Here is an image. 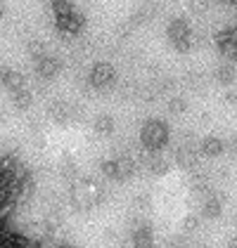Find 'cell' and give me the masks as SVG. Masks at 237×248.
<instances>
[{
  "label": "cell",
  "mask_w": 237,
  "mask_h": 248,
  "mask_svg": "<svg viewBox=\"0 0 237 248\" xmlns=\"http://www.w3.org/2000/svg\"><path fill=\"white\" fill-rule=\"evenodd\" d=\"M52 17H55V26L64 36H79L85 29L83 12L76 10L69 0H52Z\"/></svg>",
  "instance_id": "1"
},
{
  "label": "cell",
  "mask_w": 237,
  "mask_h": 248,
  "mask_svg": "<svg viewBox=\"0 0 237 248\" xmlns=\"http://www.w3.org/2000/svg\"><path fill=\"white\" fill-rule=\"evenodd\" d=\"M140 142L147 152H161L169 142V125L161 118H150L145 121L142 130H140Z\"/></svg>",
  "instance_id": "2"
},
{
  "label": "cell",
  "mask_w": 237,
  "mask_h": 248,
  "mask_svg": "<svg viewBox=\"0 0 237 248\" xmlns=\"http://www.w3.org/2000/svg\"><path fill=\"white\" fill-rule=\"evenodd\" d=\"M135 168H138V161L133 156H118V158H112V161L102 163V172L109 180H117V182H123V180L133 177Z\"/></svg>",
  "instance_id": "3"
},
{
  "label": "cell",
  "mask_w": 237,
  "mask_h": 248,
  "mask_svg": "<svg viewBox=\"0 0 237 248\" xmlns=\"http://www.w3.org/2000/svg\"><path fill=\"white\" fill-rule=\"evenodd\" d=\"M114 78H117L114 66L109 62H98V64H93V69L88 74V83L93 88H98V90H104V88H109L114 83Z\"/></svg>",
  "instance_id": "4"
},
{
  "label": "cell",
  "mask_w": 237,
  "mask_h": 248,
  "mask_svg": "<svg viewBox=\"0 0 237 248\" xmlns=\"http://www.w3.org/2000/svg\"><path fill=\"white\" fill-rule=\"evenodd\" d=\"M169 40L176 45L180 52H185L192 43V36H190V26L185 19H173L169 24Z\"/></svg>",
  "instance_id": "5"
},
{
  "label": "cell",
  "mask_w": 237,
  "mask_h": 248,
  "mask_svg": "<svg viewBox=\"0 0 237 248\" xmlns=\"http://www.w3.org/2000/svg\"><path fill=\"white\" fill-rule=\"evenodd\" d=\"M199 152L204 156H209V158H216V156H220L225 152V142L220 137H216V135H209V137H204L199 142Z\"/></svg>",
  "instance_id": "6"
},
{
  "label": "cell",
  "mask_w": 237,
  "mask_h": 248,
  "mask_svg": "<svg viewBox=\"0 0 237 248\" xmlns=\"http://www.w3.org/2000/svg\"><path fill=\"white\" fill-rule=\"evenodd\" d=\"M57 71H59V62L55 57L45 55V57L36 59V74L40 78H52V76H57Z\"/></svg>",
  "instance_id": "7"
},
{
  "label": "cell",
  "mask_w": 237,
  "mask_h": 248,
  "mask_svg": "<svg viewBox=\"0 0 237 248\" xmlns=\"http://www.w3.org/2000/svg\"><path fill=\"white\" fill-rule=\"evenodd\" d=\"M202 215L204 217H209V220H216L218 215H220V199H218L214 191H209L206 196H202Z\"/></svg>",
  "instance_id": "8"
},
{
  "label": "cell",
  "mask_w": 237,
  "mask_h": 248,
  "mask_svg": "<svg viewBox=\"0 0 237 248\" xmlns=\"http://www.w3.org/2000/svg\"><path fill=\"white\" fill-rule=\"evenodd\" d=\"M133 248H154L152 229L147 225H140V227L133 229Z\"/></svg>",
  "instance_id": "9"
},
{
  "label": "cell",
  "mask_w": 237,
  "mask_h": 248,
  "mask_svg": "<svg viewBox=\"0 0 237 248\" xmlns=\"http://www.w3.org/2000/svg\"><path fill=\"white\" fill-rule=\"evenodd\" d=\"M176 163L178 166H183V168H195L199 163L197 158V152H195V147H190V144H183L176 154Z\"/></svg>",
  "instance_id": "10"
},
{
  "label": "cell",
  "mask_w": 237,
  "mask_h": 248,
  "mask_svg": "<svg viewBox=\"0 0 237 248\" xmlns=\"http://www.w3.org/2000/svg\"><path fill=\"white\" fill-rule=\"evenodd\" d=\"M93 128H95V133H100V135H112V133H114V128H117V123H114V116H109V114L95 116V121H93Z\"/></svg>",
  "instance_id": "11"
},
{
  "label": "cell",
  "mask_w": 237,
  "mask_h": 248,
  "mask_svg": "<svg viewBox=\"0 0 237 248\" xmlns=\"http://www.w3.org/2000/svg\"><path fill=\"white\" fill-rule=\"evenodd\" d=\"M216 78L223 88H233V83H235V69L225 64V66H220L216 71Z\"/></svg>",
  "instance_id": "12"
},
{
  "label": "cell",
  "mask_w": 237,
  "mask_h": 248,
  "mask_svg": "<svg viewBox=\"0 0 237 248\" xmlns=\"http://www.w3.org/2000/svg\"><path fill=\"white\" fill-rule=\"evenodd\" d=\"M169 111L173 116H180L187 111V102H185V97H171L169 99Z\"/></svg>",
  "instance_id": "13"
},
{
  "label": "cell",
  "mask_w": 237,
  "mask_h": 248,
  "mask_svg": "<svg viewBox=\"0 0 237 248\" xmlns=\"http://www.w3.org/2000/svg\"><path fill=\"white\" fill-rule=\"evenodd\" d=\"M52 116H55L57 121H67V118H69V107H67V104H55V107H52Z\"/></svg>",
  "instance_id": "14"
},
{
  "label": "cell",
  "mask_w": 237,
  "mask_h": 248,
  "mask_svg": "<svg viewBox=\"0 0 237 248\" xmlns=\"http://www.w3.org/2000/svg\"><path fill=\"white\" fill-rule=\"evenodd\" d=\"M197 225H199L197 215H187V217H185V222H183V229H185V232H192V229H197Z\"/></svg>",
  "instance_id": "15"
},
{
  "label": "cell",
  "mask_w": 237,
  "mask_h": 248,
  "mask_svg": "<svg viewBox=\"0 0 237 248\" xmlns=\"http://www.w3.org/2000/svg\"><path fill=\"white\" fill-rule=\"evenodd\" d=\"M166 246H169V248H187V246H185V239H183V236H171Z\"/></svg>",
  "instance_id": "16"
},
{
  "label": "cell",
  "mask_w": 237,
  "mask_h": 248,
  "mask_svg": "<svg viewBox=\"0 0 237 248\" xmlns=\"http://www.w3.org/2000/svg\"><path fill=\"white\" fill-rule=\"evenodd\" d=\"M223 102H225V104H230V107H233V104H237V93L228 88V93H225V97H223Z\"/></svg>",
  "instance_id": "17"
},
{
  "label": "cell",
  "mask_w": 237,
  "mask_h": 248,
  "mask_svg": "<svg viewBox=\"0 0 237 248\" xmlns=\"http://www.w3.org/2000/svg\"><path fill=\"white\" fill-rule=\"evenodd\" d=\"M206 5H209V0H192V10H197V12H202Z\"/></svg>",
  "instance_id": "18"
},
{
  "label": "cell",
  "mask_w": 237,
  "mask_h": 248,
  "mask_svg": "<svg viewBox=\"0 0 237 248\" xmlns=\"http://www.w3.org/2000/svg\"><path fill=\"white\" fill-rule=\"evenodd\" d=\"M135 206H138V208H147V206H150V203H147V196H138V199H135Z\"/></svg>",
  "instance_id": "19"
},
{
  "label": "cell",
  "mask_w": 237,
  "mask_h": 248,
  "mask_svg": "<svg viewBox=\"0 0 237 248\" xmlns=\"http://www.w3.org/2000/svg\"><path fill=\"white\" fill-rule=\"evenodd\" d=\"M55 248H76V246H71V244H57Z\"/></svg>",
  "instance_id": "20"
},
{
  "label": "cell",
  "mask_w": 237,
  "mask_h": 248,
  "mask_svg": "<svg viewBox=\"0 0 237 248\" xmlns=\"http://www.w3.org/2000/svg\"><path fill=\"white\" fill-rule=\"evenodd\" d=\"M2 12H5V5H2V2H0V15H2Z\"/></svg>",
  "instance_id": "21"
},
{
  "label": "cell",
  "mask_w": 237,
  "mask_h": 248,
  "mask_svg": "<svg viewBox=\"0 0 237 248\" xmlns=\"http://www.w3.org/2000/svg\"><path fill=\"white\" fill-rule=\"evenodd\" d=\"M228 248H237V241H233V244H230V246H228Z\"/></svg>",
  "instance_id": "22"
},
{
  "label": "cell",
  "mask_w": 237,
  "mask_h": 248,
  "mask_svg": "<svg viewBox=\"0 0 237 248\" xmlns=\"http://www.w3.org/2000/svg\"><path fill=\"white\" fill-rule=\"evenodd\" d=\"M233 149H235V152H237V140H235V142H233Z\"/></svg>",
  "instance_id": "23"
},
{
  "label": "cell",
  "mask_w": 237,
  "mask_h": 248,
  "mask_svg": "<svg viewBox=\"0 0 237 248\" xmlns=\"http://www.w3.org/2000/svg\"><path fill=\"white\" fill-rule=\"evenodd\" d=\"M218 2H230V0H218Z\"/></svg>",
  "instance_id": "24"
}]
</instances>
